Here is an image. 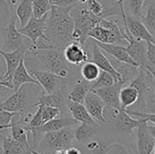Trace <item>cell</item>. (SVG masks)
Here are the masks:
<instances>
[{"label": "cell", "instance_id": "cell-1", "mask_svg": "<svg viewBox=\"0 0 155 154\" xmlns=\"http://www.w3.org/2000/svg\"><path fill=\"white\" fill-rule=\"evenodd\" d=\"M73 6L53 5L45 21V42L61 50L73 42L71 34L74 30V21L70 15Z\"/></svg>", "mask_w": 155, "mask_h": 154}, {"label": "cell", "instance_id": "cell-2", "mask_svg": "<svg viewBox=\"0 0 155 154\" xmlns=\"http://www.w3.org/2000/svg\"><path fill=\"white\" fill-rule=\"evenodd\" d=\"M74 128L66 127L56 132L43 133L35 150L42 154H54L56 151L66 150L75 145Z\"/></svg>", "mask_w": 155, "mask_h": 154}, {"label": "cell", "instance_id": "cell-3", "mask_svg": "<svg viewBox=\"0 0 155 154\" xmlns=\"http://www.w3.org/2000/svg\"><path fill=\"white\" fill-rule=\"evenodd\" d=\"M43 63L46 70L54 74L61 79L68 76V70L66 67V61L61 49L52 47L49 49L39 50L34 54Z\"/></svg>", "mask_w": 155, "mask_h": 154}, {"label": "cell", "instance_id": "cell-4", "mask_svg": "<svg viewBox=\"0 0 155 154\" xmlns=\"http://www.w3.org/2000/svg\"><path fill=\"white\" fill-rule=\"evenodd\" d=\"M28 40L29 39L24 36L16 28V15H12L10 18V23L3 29L2 50L13 51L17 48H23L28 52H31L34 49L35 50L31 41L27 43Z\"/></svg>", "mask_w": 155, "mask_h": 154}, {"label": "cell", "instance_id": "cell-5", "mask_svg": "<svg viewBox=\"0 0 155 154\" xmlns=\"http://www.w3.org/2000/svg\"><path fill=\"white\" fill-rule=\"evenodd\" d=\"M135 144L137 154H153L155 149V123L143 120L136 128Z\"/></svg>", "mask_w": 155, "mask_h": 154}, {"label": "cell", "instance_id": "cell-6", "mask_svg": "<svg viewBox=\"0 0 155 154\" xmlns=\"http://www.w3.org/2000/svg\"><path fill=\"white\" fill-rule=\"evenodd\" d=\"M70 15L74 21V28L79 30L87 39L88 33L99 25L100 19L102 18L93 14L87 6H77L76 5L71 9Z\"/></svg>", "mask_w": 155, "mask_h": 154}, {"label": "cell", "instance_id": "cell-7", "mask_svg": "<svg viewBox=\"0 0 155 154\" xmlns=\"http://www.w3.org/2000/svg\"><path fill=\"white\" fill-rule=\"evenodd\" d=\"M48 13L41 18L32 17L25 26L18 29L19 32L24 36L28 38L31 41V43L33 44V45L35 46V50L33 54H35L36 52V45H37L38 40L43 39L44 41H45V21L48 16Z\"/></svg>", "mask_w": 155, "mask_h": 154}, {"label": "cell", "instance_id": "cell-8", "mask_svg": "<svg viewBox=\"0 0 155 154\" xmlns=\"http://www.w3.org/2000/svg\"><path fill=\"white\" fill-rule=\"evenodd\" d=\"M27 105V97L24 84L20 86L6 100L0 103V111H7L11 113H25Z\"/></svg>", "mask_w": 155, "mask_h": 154}, {"label": "cell", "instance_id": "cell-9", "mask_svg": "<svg viewBox=\"0 0 155 154\" xmlns=\"http://www.w3.org/2000/svg\"><path fill=\"white\" fill-rule=\"evenodd\" d=\"M125 83H114V84L107 87L98 88V89H92L93 93L97 94L102 101L104 103L105 106L115 108V109H122L119 102V92L121 88L124 85Z\"/></svg>", "mask_w": 155, "mask_h": 154}, {"label": "cell", "instance_id": "cell-10", "mask_svg": "<svg viewBox=\"0 0 155 154\" xmlns=\"http://www.w3.org/2000/svg\"><path fill=\"white\" fill-rule=\"evenodd\" d=\"M83 104L84 105V107H85L86 111L88 112V113L90 114V116L95 122H98L101 123H105L104 112V109L106 106H105L104 103L102 101V99L97 94H95L94 93H93L92 91L89 90V92L85 95Z\"/></svg>", "mask_w": 155, "mask_h": 154}, {"label": "cell", "instance_id": "cell-11", "mask_svg": "<svg viewBox=\"0 0 155 154\" xmlns=\"http://www.w3.org/2000/svg\"><path fill=\"white\" fill-rule=\"evenodd\" d=\"M90 40L93 41L92 39H90ZM91 61L93 63H94L100 68V70L109 73L113 76L114 83H122V82L126 83L123 80L122 75L114 68L109 58L103 53V50L100 47H98L94 41H93V54H92Z\"/></svg>", "mask_w": 155, "mask_h": 154}, {"label": "cell", "instance_id": "cell-12", "mask_svg": "<svg viewBox=\"0 0 155 154\" xmlns=\"http://www.w3.org/2000/svg\"><path fill=\"white\" fill-rule=\"evenodd\" d=\"M27 53L28 51L23 48H17L10 52H5L0 49V54L3 56L6 64V72L4 74V76L10 83H12V77H13L15 70L18 66L20 61L25 59V54Z\"/></svg>", "mask_w": 155, "mask_h": 154}, {"label": "cell", "instance_id": "cell-13", "mask_svg": "<svg viewBox=\"0 0 155 154\" xmlns=\"http://www.w3.org/2000/svg\"><path fill=\"white\" fill-rule=\"evenodd\" d=\"M125 20L129 32L135 39L144 42L154 43V36L151 34V33L144 26V25L136 16L125 14Z\"/></svg>", "mask_w": 155, "mask_h": 154}, {"label": "cell", "instance_id": "cell-14", "mask_svg": "<svg viewBox=\"0 0 155 154\" xmlns=\"http://www.w3.org/2000/svg\"><path fill=\"white\" fill-rule=\"evenodd\" d=\"M64 57L66 63L73 65H80L89 60L87 51L76 42L69 43L64 48Z\"/></svg>", "mask_w": 155, "mask_h": 154}, {"label": "cell", "instance_id": "cell-15", "mask_svg": "<svg viewBox=\"0 0 155 154\" xmlns=\"http://www.w3.org/2000/svg\"><path fill=\"white\" fill-rule=\"evenodd\" d=\"M92 40L96 44V45L98 47H100L103 51H104L105 53H107L108 54H110L112 57L115 58L116 60L138 67V64L131 58V56L127 53L126 48L124 46H122V45H119V44H116L100 43V42H97V41H95L94 39H92Z\"/></svg>", "mask_w": 155, "mask_h": 154}, {"label": "cell", "instance_id": "cell-16", "mask_svg": "<svg viewBox=\"0 0 155 154\" xmlns=\"http://www.w3.org/2000/svg\"><path fill=\"white\" fill-rule=\"evenodd\" d=\"M32 74L39 85L44 89L45 93H51L58 89L61 78L48 71L32 70Z\"/></svg>", "mask_w": 155, "mask_h": 154}, {"label": "cell", "instance_id": "cell-17", "mask_svg": "<svg viewBox=\"0 0 155 154\" xmlns=\"http://www.w3.org/2000/svg\"><path fill=\"white\" fill-rule=\"evenodd\" d=\"M88 38H91L97 42L104 43V44H119L123 41H125L124 36L117 35L114 33L109 31L108 29L99 25L94 26L88 33Z\"/></svg>", "mask_w": 155, "mask_h": 154}, {"label": "cell", "instance_id": "cell-18", "mask_svg": "<svg viewBox=\"0 0 155 154\" xmlns=\"http://www.w3.org/2000/svg\"><path fill=\"white\" fill-rule=\"evenodd\" d=\"M67 101V97L65 96L64 93L61 91L59 88L51 93H45L41 95L37 101L32 104L33 107H36L38 105H45V106H52L56 108H62L65 105Z\"/></svg>", "mask_w": 155, "mask_h": 154}, {"label": "cell", "instance_id": "cell-19", "mask_svg": "<svg viewBox=\"0 0 155 154\" xmlns=\"http://www.w3.org/2000/svg\"><path fill=\"white\" fill-rule=\"evenodd\" d=\"M12 84H13V89L15 91L17 90L23 84H35L39 85V84L35 80V78L32 77L29 74V73L26 69L25 64V59L20 61L18 66L15 70L13 77H12Z\"/></svg>", "mask_w": 155, "mask_h": 154}, {"label": "cell", "instance_id": "cell-20", "mask_svg": "<svg viewBox=\"0 0 155 154\" xmlns=\"http://www.w3.org/2000/svg\"><path fill=\"white\" fill-rule=\"evenodd\" d=\"M74 128L76 143H82L99 133V124L97 122L94 123H78Z\"/></svg>", "mask_w": 155, "mask_h": 154}, {"label": "cell", "instance_id": "cell-21", "mask_svg": "<svg viewBox=\"0 0 155 154\" xmlns=\"http://www.w3.org/2000/svg\"><path fill=\"white\" fill-rule=\"evenodd\" d=\"M68 111L72 114V118H74L78 123H94L95 121L90 116L88 112L86 111L84 105L83 103H74L70 100H67L65 103Z\"/></svg>", "mask_w": 155, "mask_h": 154}, {"label": "cell", "instance_id": "cell-22", "mask_svg": "<svg viewBox=\"0 0 155 154\" xmlns=\"http://www.w3.org/2000/svg\"><path fill=\"white\" fill-rule=\"evenodd\" d=\"M139 99L138 91L131 86H123L119 92V102L121 108L123 110H126L127 108L134 106Z\"/></svg>", "mask_w": 155, "mask_h": 154}, {"label": "cell", "instance_id": "cell-23", "mask_svg": "<svg viewBox=\"0 0 155 154\" xmlns=\"http://www.w3.org/2000/svg\"><path fill=\"white\" fill-rule=\"evenodd\" d=\"M16 17L21 27L25 26L33 17V0H21L16 8Z\"/></svg>", "mask_w": 155, "mask_h": 154}, {"label": "cell", "instance_id": "cell-24", "mask_svg": "<svg viewBox=\"0 0 155 154\" xmlns=\"http://www.w3.org/2000/svg\"><path fill=\"white\" fill-rule=\"evenodd\" d=\"M89 90H90V83L84 80L78 82L76 86H74L73 90L68 93L67 100H70L74 103H83L85 98V95L87 94Z\"/></svg>", "mask_w": 155, "mask_h": 154}, {"label": "cell", "instance_id": "cell-25", "mask_svg": "<svg viewBox=\"0 0 155 154\" xmlns=\"http://www.w3.org/2000/svg\"><path fill=\"white\" fill-rule=\"evenodd\" d=\"M2 149L3 154H20L28 148L13 139L12 136L2 134Z\"/></svg>", "mask_w": 155, "mask_h": 154}, {"label": "cell", "instance_id": "cell-26", "mask_svg": "<svg viewBox=\"0 0 155 154\" xmlns=\"http://www.w3.org/2000/svg\"><path fill=\"white\" fill-rule=\"evenodd\" d=\"M100 68L92 61H87L85 64L82 66L81 69V74L84 81L88 83H93L95 81L100 74Z\"/></svg>", "mask_w": 155, "mask_h": 154}, {"label": "cell", "instance_id": "cell-27", "mask_svg": "<svg viewBox=\"0 0 155 154\" xmlns=\"http://www.w3.org/2000/svg\"><path fill=\"white\" fill-rule=\"evenodd\" d=\"M141 22L144 25L151 34L155 36V4L146 8V14L141 17Z\"/></svg>", "mask_w": 155, "mask_h": 154}, {"label": "cell", "instance_id": "cell-28", "mask_svg": "<svg viewBox=\"0 0 155 154\" xmlns=\"http://www.w3.org/2000/svg\"><path fill=\"white\" fill-rule=\"evenodd\" d=\"M50 0H33V17L41 18L52 8Z\"/></svg>", "mask_w": 155, "mask_h": 154}, {"label": "cell", "instance_id": "cell-29", "mask_svg": "<svg viewBox=\"0 0 155 154\" xmlns=\"http://www.w3.org/2000/svg\"><path fill=\"white\" fill-rule=\"evenodd\" d=\"M113 84H114V80L113 76L109 73L101 70L97 79L90 84V90L107 87V86H111Z\"/></svg>", "mask_w": 155, "mask_h": 154}, {"label": "cell", "instance_id": "cell-30", "mask_svg": "<svg viewBox=\"0 0 155 154\" xmlns=\"http://www.w3.org/2000/svg\"><path fill=\"white\" fill-rule=\"evenodd\" d=\"M41 116H42V124L55 119L60 116L61 114V110L56 107H52V106H45L41 105Z\"/></svg>", "mask_w": 155, "mask_h": 154}, {"label": "cell", "instance_id": "cell-31", "mask_svg": "<svg viewBox=\"0 0 155 154\" xmlns=\"http://www.w3.org/2000/svg\"><path fill=\"white\" fill-rule=\"evenodd\" d=\"M87 7L95 15L100 16V17H104V6L102 5V4L99 1H97V0H92L90 2H88L87 3Z\"/></svg>", "mask_w": 155, "mask_h": 154}, {"label": "cell", "instance_id": "cell-32", "mask_svg": "<svg viewBox=\"0 0 155 154\" xmlns=\"http://www.w3.org/2000/svg\"><path fill=\"white\" fill-rule=\"evenodd\" d=\"M143 1L144 0H128L129 7L131 9L133 15H134L136 17L141 16L143 5Z\"/></svg>", "mask_w": 155, "mask_h": 154}, {"label": "cell", "instance_id": "cell-33", "mask_svg": "<svg viewBox=\"0 0 155 154\" xmlns=\"http://www.w3.org/2000/svg\"><path fill=\"white\" fill-rule=\"evenodd\" d=\"M15 113H11L7 111H0V125L10 126V122Z\"/></svg>", "mask_w": 155, "mask_h": 154}, {"label": "cell", "instance_id": "cell-34", "mask_svg": "<svg viewBox=\"0 0 155 154\" xmlns=\"http://www.w3.org/2000/svg\"><path fill=\"white\" fill-rule=\"evenodd\" d=\"M147 43V49H146V57L147 60L155 65V44L153 42H146Z\"/></svg>", "mask_w": 155, "mask_h": 154}, {"label": "cell", "instance_id": "cell-35", "mask_svg": "<svg viewBox=\"0 0 155 154\" xmlns=\"http://www.w3.org/2000/svg\"><path fill=\"white\" fill-rule=\"evenodd\" d=\"M52 5L60 6V7H67L73 6L78 3V0H50Z\"/></svg>", "mask_w": 155, "mask_h": 154}, {"label": "cell", "instance_id": "cell-36", "mask_svg": "<svg viewBox=\"0 0 155 154\" xmlns=\"http://www.w3.org/2000/svg\"><path fill=\"white\" fill-rule=\"evenodd\" d=\"M2 88H8L10 90L13 89V84L10 83L9 81H7L5 79V77L2 74H0V92L2 90Z\"/></svg>", "mask_w": 155, "mask_h": 154}, {"label": "cell", "instance_id": "cell-37", "mask_svg": "<svg viewBox=\"0 0 155 154\" xmlns=\"http://www.w3.org/2000/svg\"><path fill=\"white\" fill-rule=\"evenodd\" d=\"M66 154H82L80 148L75 144L66 149Z\"/></svg>", "mask_w": 155, "mask_h": 154}, {"label": "cell", "instance_id": "cell-38", "mask_svg": "<svg viewBox=\"0 0 155 154\" xmlns=\"http://www.w3.org/2000/svg\"><path fill=\"white\" fill-rule=\"evenodd\" d=\"M155 4V0H144L143 1V8H147L149 5Z\"/></svg>", "mask_w": 155, "mask_h": 154}, {"label": "cell", "instance_id": "cell-39", "mask_svg": "<svg viewBox=\"0 0 155 154\" xmlns=\"http://www.w3.org/2000/svg\"><path fill=\"white\" fill-rule=\"evenodd\" d=\"M0 5L4 6L5 9L8 10V7H9V4L6 0H0Z\"/></svg>", "mask_w": 155, "mask_h": 154}, {"label": "cell", "instance_id": "cell-40", "mask_svg": "<svg viewBox=\"0 0 155 154\" xmlns=\"http://www.w3.org/2000/svg\"><path fill=\"white\" fill-rule=\"evenodd\" d=\"M20 154H33V149L28 148V149L25 150L22 153H20Z\"/></svg>", "mask_w": 155, "mask_h": 154}, {"label": "cell", "instance_id": "cell-41", "mask_svg": "<svg viewBox=\"0 0 155 154\" xmlns=\"http://www.w3.org/2000/svg\"><path fill=\"white\" fill-rule=\"evenodd\" d=\"M54 154H66V150H59V151H56Z\"/></svg>", "mask_w": 155, "mask_h": 154}, {"label": "cell", "instance_id": "cell-42", "mask_svg": "<svg viewBox=\"0 0 155 154\" xmlns=\"http://www.w3.org/2000/svg\"><path fill=\"white\" fill-rule=\"evenodd\" d=\"M9 128H10V126H3V125H0V132L3 131V130H7Z\"/></svg>", "mask_w": 155, "mask_h": 154}, {"label": "cell", "instance_id": "cell-43", "mask_svg": "<svg viewBox=\"0 0 155 154\" xmlns=\"http://www.w3.org/2000/svg\"><path fill=\"white\" fill-rule=\"evenodd\" d=\"M87 1L88 0H78V3H80L82 5H85V4H87Z\"/></svg>", "mask_w": 155, "mask_h": 154}, {"label": "cell", "instance_id": "cell-44", "mask_svg": "<svg viewBox=\"0 0 155 154\" xmlns=\"http://www.w3.org/2000/svg\"><path fill=\"white\" fill-rule=\"evenodd\" d=\"M16 1H17V0H9V1H7V2H8V4H12V5H14V4H15V3H16Z\"/></svg>", "mask_w": 155, "mask_h": 154}, {"label": "cell", "instance_id": "cell-45", "mask_svg": "<svg viewBox=\"0 0 155 154\" xmlns=\"http://www.w3.org/2000/svg\"><path fill=\"white\" fill-rule=\"evenodd\" d=\"M0 154H3V149H2V146H0Z\"/></svg>", "mask_w": 155, "mask_h": 154}, {"label": "cell", "instance_id": "cell-46", "mask_svg": "<svg viewBox=\"0 0 155 154\" xmlns=\"http://www.w3.org/2000/svg\"><path fill=\"white\" fill-rule=\"evenodd\" d=\"M90 1H92V0H88V1H87V3H88V2H90Z\"/></svg>", "mask_w": 155, "mask_h": 154}]
</instances>
